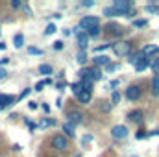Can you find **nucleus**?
<instances>
[{
	"label": "nucleus",
	"mask_w": 159,
	"mask_h": 157,
	"mask_svg": "<svg viewBox=\"0 0 159 157\" xmlns=\"http://www.w3.org/2000/svg\"><path fill=\"white\" fill-rule=\"evenodd\" d=\"M78 26L83 32H89V30H93V28H100V19H98V17H93V15H85V17L80 19Z\"/></svg>",
	"instance_id": "f257e3e1"
},
{
	"label": "nucleus",
	"mask_w": 159,
	"mask_h": 157,
	"mask_svg": "<svg viewBox=\"0 0 159 157\" xmlns=\"http://www.w3.org/2000/svg\"><path fill=\"white\" fill-rule=\"evenodd\" d=\"M111 48H113V52H115L119 57H124V56H129V54H131L133 44H131L129 41H120V43L111 44Z\"/></svg>",
	"instance_id": "f03ea898"
},
{
	"label": "nucleus",
	"mask_w": 159,
	"mask_h": 157,
	"mask_svg": "<svg viewBox=\"0 0 159 157\" xmlns=\"http://www.w3.org/2000/svg\"><path fill=\"white\" fill-rule=\"evenodd\" d=\"M50 142H52V146H54L56 150H61V152L69 148V139H67L63 133H56V135L52 137V141H50Z\"/></svg>",
	"instance_id": "7ed1b4c3"
},
{
	"label": "nucleus",
	"mask_w": 159,
	"mask_h": 157,
	"mask_svg": "<svg viewBox=\"0 0 159 157\" xmlns=\"http://www.w3.org/2000/svg\"><path fill=\"white\" fill-rule=\"evenodd\" d=\"M113 7L120 13V17H126L131 9H133V4L129 0H115L113 2Z\"/></svg>",
	"instance_id": "20e7f679"
},
{
	"label": "nucleus",
	"mask_w": 159,
	"mask_h": 157,
	"mask_svg": "<svg viewBox=\"0 0 159 157\" xmlns=\"http://www.w3.org/2000/svg\"><path fill=\"white\" fill-rule=\"evenodd\" d=\"M141 94H143V89H141V85H129L126 91H124V96L128 98V100H131V102H135V100H139L141 98Z\"/></svg>",
	"instance_id": "39448f33"
},
{
	"label": "nucleus",
	"mask_w": 159,
	"mask_h": 157,
	"mask_svg": "<svg viewBox=\"0 0 159 157\" xmlns=\"http://www.w3.org/2000/svg\"><path fill=\"white\" fill-rule=\"evenodd\" d=\"M111 137H113V139H117V141L126 139V137H128V128H126V126H122V124L113 126V128H111Z\"/></svg>",
	"instance_id": "423d86ee"
},
{
	"label": "nucleus",
	"mask_w": 159,
	"mask_h": 157,
	"mask_svg": "<svg viewBox=\"0 0 159 157\" xmlns=\"http://www.w3.org/2000/svg\"><path fill=\"white\" fill-rule=\"evenodd\" d=\"M67 118H69V124L76 126V124H81L83 122V113L78 111V109H72V111L67 113Z\"/></svg>",
	"instance_id": "0eeeda50"
},
{
	"label": "nucleus",
	"mask_w": 159,
	"mask_h": 157,
	"mask_svg": "<svg viewBox=\"0 0 159 157\" xmlns=\"http://www.w3.org/2000/svg\"><path fill=\"white\" fill-rule=\"evenodd\" d=\"M93 63H94V67H107L111 63V59H109V56H94Z\"/></svg>",
	"instance_id": "6e6552de"
},
{
	"label": "nucleus",
	"mask_w": 159,
	"mask_h": 157,
	"mask_svg": "<svg viewBox=\"0 0 159 157\" xmlns=\"http://www.w3.org/2000/svg\"><path fill=\"white\" fill-rule=\"evenodd\" d=\"M143 57H144V54H143V50H137V52H131V54L128 56V63H131V65L135 67V65H137V63H139V61H141Z\"/></svg>",
	"instance_id": "1a4fd4ad"
},
{
	"label": "nucleus",
	"mask_w": 159,
	"mask_h": 157,
	"mask_svg": "<svg viewBox=\"0 0 159 157\" xmlns=\"http://www.w3.org/2000/svg\"><path fill=\"white\" fill-rule=\"evenodd\" d=\"M150 63H152V57H143V59L135 65V70H137V72H143V70H146V69L150 67Z\"/></svg>",
	"instance_id": "9d476101"
},
{
	"label": "nucleus",
	"mask_w": 159,
	"mask_h": 157,
	"mask_svg": "<svg viewBox=\"0 0 159 157\" xmlns=\"http://www.w3.org/2000/svg\"><path fill=\"white\" fill-rule=\"evenodd\" d=\"M143 111L141 109H135V111H129L128 113V120H131V122H143Z\"/></svg>",
	"instance_id": "9b49d317"
},
{
	"label": "nucleus",
	"mask_w": 159,
	"mask_h": 157,
	"mask_svg": "<svg viewBox=\"0 0 159 157\" xmlns=\"http://www.w3.org/2000/svg\"><path fill=\"white\" fill-rule=\"evenodd\" d=\"M63 135H65V137H72V139H74V135H76L74 126H72V124H69V122H65V124H63Z\"/></svg>",
	"instance_id": "f8f14e48"
},
{
	"label": "nucleus",
	"mask_w": 159,
	"mask_h": 157,
	"mask_svg": "<svg viewBox=\"0 0 159 157\" xmlns=\"http://www.w3.org/2000/svg\"><path fill=\"white\" fill-rule=\"evenodd\" d=\"M159 48L156 44H146L144 48H143V54H144V57H150V56H154V54H157Z\"/></svg>",
	"instance_id": "ddd939ff"
},
{
	"label": "nucleus",
	"mask_w": 159,
	"mask_h": 157,
	"mask_svg": "<svg viewBox=\"0 0 159 157\" xmlns=\"http://www.w3.org/2000/svg\"><path fill=\"white\" fill-rule=\"evenodd\" d=\"M91 98H93V94H91V92H87V91H81L78 96H76V100H78L80 104H89V102H91Z\"/></svg>",
	"instance_id": "4468645a"
},
{
	"label": "nucleus",
	"mask_w": 159,
	"mask_h": 157,
	"mask_svg": "<svg viewBox=\"0 0 159 157\" xmlns=\"http://www.w3.org/2000/svg\"><path fill=\"white\" fill-rule=\"evenodd\" d=\"M15 100H17V98H13V96H9V94H0V105H2V107L13 104Z\"/></svg>",
	"instance_id": "2eb2a0df"
},
{
	"label": "nucleus",
	"mask_w": 159,
	"mask_h": 157,
	"mask_svg": "<svg viewBox=\"0 0 159 157\" xmlns=\"http://www.w3.org/2000/svg\"><path fill=\"white\" fill-rule=\"evenodd\" d=\"M76 61H78L81 67L87 65V52H85V50H78V54H76Z\"/></svg>",
	"instance_id": "dca6fc26"
},
{
	"label": "nucleus",
	"mask_w": 159,
	"mask_h": 157,
	"mask_svg": "<svg viewBox=\"0 0 159 157\" xmlns=\"http://www.w3.org/2000/svg\"><path fill=\"white\" fill-rule=\"evenodd\" d=\"M152 94L159 96V74H154L152 78Z\"/></svg>",
	"instance_id": "f3484780"
},
{
	"label": "nucleus",
	"mask_w": 159,
	"mask_h": 157,
	"mask_svg": "<svg viewBox=\"0 0 159 157\" xmlns=\"http://www.w3.org/2000/svg\"><path fill=\"white\" fill-rule=\"evenodd\" d=\"M39 72L43 76H50V74H52V67H50L48 63H43V65H39Z\"/></svg>",
	"instance_id": "a211bd4d"
},
{
	"label": "nucleus",
	"mask_w": 159,
	"mask_h": 157,
	"mask_svg": "<svg viewBox=\"0 0 159 157\" xmlns=\"http://www.w3.org/2000/svg\"><path fill=\"white\" fill-rule=\"evenodd\" d=\"M22 44H24V35L22 34H17L15 39H13V46L15 48H22Z\"/></svg>",
	"instance_id": "6ab92c4d"
},
{
	"label": "nucleus",
	"mask_w": 159,
	"mask_h": 157,
	"mask_svg": "<svg viewBox=\"0 0 159 157\" xmlns=\"http://www.w3.org/2000/svg\"><path fill=\"white\" fill-rule=\"evenodd\" d=\"M104 15H106V17H120V13L115 9V7H113V6L106 7V9H104Z\"/></svg>",
	"instance_id": "aec40b11"
},
{
	"label": "nucleus",
	"mask_w": 159,
	"mask_h": 157,
	"mask_svg": "<svg viewBox=\"0 0 159 157\" xmlns=\"http://www.w3.org/2000/svg\"><path fill=\"white\" fill-rule=\"evenodd\" d=\"M54 124H56V120H54V118H43V120L39 122L41 128H48V126H54Z\"/></svg>",
	"instance_id": "412c9836"
},
{
	"label": "nucleus",
	"mask_w": 159,
	"mask_h": 157,
	"mask_svg": "<svg viewBox=\"0 0 159 157\" xmlns=\"http://www.w3.org/2000/svg\"><path fill=\"white\" fill-rule=\"evenodd\" d=\"M28 54H32V56H43V50L35 48V46H28Z\"/></svg>",
	"instance_id": "4be33fe9"
},
{
	"label": "nucleus",
	"mask_w": 159,
	"mask_h": 157,
	"mask_svg": "<svg viewBox=\"0 0 159 157\" xmlns=\"http://www.w3.org/2000/svg\"><path fill=\"white\" fill-rule=\"evenodd\" d=\"M70 89H72V92H74L76 96L83 91V89H81V83H70Z\"/></svg>",
	"instance_id": "5701e85b"
},
{
	"label": "nucleus",
	"mask_w": 159,
	"mask_h": 157,
	"mask_svg": "<svg viewBox=\"0 0 159 157\" xmlns=\"http://www.w3.org/2000/svg\"><path fill=\"white\" fill-rule=\"evenodd\" d=\"M120 102V92L119 91H113L111 92V104H119Z\"/></svg>",
	"instance_id": "b1692460"
},
{
	"label": "nucleus",
	"mask_w": 159,
	"mask_h": 157,
	"mask_svg": "<svg viewBox=\"0 0 159 157\" xmlns=\"http://www.w3.org/2000/svg\"><path fill=\"white\" fill-rule=\"evenodd\" d=\"M111 105H113L111 102H102V105H100V109H102L104 113H109V111H111Z\"/></svg>",
	"instance_id": "393cba45"
},
{
	"label": "nucleus",
	"mask_w": 159,
	"mask_h": 157,
	"mask_svg": "<svg viewBox=\"0 0 159 157\" xmlns=\"http://www.w3.org/2000/svg\"><path fill=\"white\" fill-rule=\"evenodd\" d=\"M146 24H148V22H146L144 19H137V20H133V26H135V28H143V26H146Z\"/></svg>",
	"instance_id": "a878e982"
},
{
	"label": "nucleus",
	"mask_w": 159,
	"mask_h": 157,
	"mask_svg": "<svg viewBox=\"0 0 159 157\" xmlns=\"http://www.w3.org/2000/svg\"><path fill=\"white\" fill-rule=\"evenodd\" d=\"M63 46H65L63 41H54V43H52V48H54V50H63Z\"/></svg>",
	"instance_id": "bb28decb"
},
{
	"label": "nucleus",
	"mask_w": 159,
	"mask_h": 157,
	"mask_svg": "<svg viewBox=\"0 0 159 157\" xmlns=\"http://www.w3.org/2000/svg\"><path fill=\"white\" fill-rule=\"evenodd\" d=\"M146 11H148V13H157L159 6H156V4H148V6H146Z\"/></svg>",
	"instance_id": "cd10ccee"
},
{
	"label": "nucleus",
	"mask_w": 159,
	"mask_h": 157,
	"mask_svg": "<svg viewBox=\"0 0 159 157\" xmlns=\"http://www.w3.org/2000/svg\"><path fill=\"white\" fill-rule=\"evenodd\" d=\"M30 92H32V89H30V87H28V89H24V91H22V92H20L19 96H17V100H24V98H26V96H28Z\"/></svg>",
	"instance_id": "c85d7f7f"
},
{
	"label": "nucleus",
	"mask_w": 159,
	"mask_h": 157,
	"mask_svg": "<svg viewBox=\"0 0 159 157\" xmlns=\"http://www.w3.org/2000/svg\"><path fill=\"white\" fill-rule=\"evenodd\" d=\"M9 6H11L13 9H19V7H22V2H20V0H11Z\"/></svg>",
	"instance_id": "c756f323"
},
{
	"label": "nucleus",
	"mask_w": 159,
	"mask_h": 157,
	"mask_svg": "<svg viewBox=\"0 0 159 157\" xmlns=\"http://www.w3.org/2000/svg\"><path fill=\"white\" fill-rule=\"evenodd\" d=\"M54 32H56V24H48V26H46V30H44V34H46V35H52Z\"/></svg>",
	"instance_id": "7c9ffc66"
},
{
	"label": "nucleus",
	"mask_w": 159,
	"mask_h": 157,
	"mask_svg": "<svg viewBox=\"0 0 159 157\" xmlns=\"http://www.w3.org/2000/svg\"><path fill=\"white\" fill-rule=\"evenodd\" d=\"M89 37H96L98 34H100V28H93V30H89V32H85Z\"/></svg>",
	"instance_id": "2f4dec72"
},
{
	"label": "nucleus",
	"mask_w": 159,
	"mask_h": 157,
	"mask_svg": "<svg viewBox=\"0 0 159 157\" xmlns=\"http://www.w3.org/2000/svg\"><path fill=\"white\" fill-rule=\"evenodd\" d=\"M117 69H119V63H117V65H115V63H109V65L106 67V72H113V70H117Z\"/></svg>",
	"instance_id": "473e14b6"
},
{
	"label": "nucleus",
	"mask_w": 159,
	"mask_h": 157,
	"mask_svg": "<svg viewBox=\"0 0 159 157\" xmlns=\"http://www.w3.org/2000/svg\"><path fill=\"white\" fill-rule=\"evenodd\" d=\"M24 124H26V126H28V128H30V129H32V131H34V129H35V128H37V126H35V122H32V120H28V118H26V120H24Z\"/></svg>",
	"instance_id": "72a5a7b5"
},
{
	"label": "nucleus",
	"mask_w": 159,
	"mask_h": 157,
	"mask_svg": "<svg viewBox=\"0 0 159 157\" xmlns=\"http://www.w3.org/2000/svg\"><path fill=\"white\" fill-rule=\"evenodd\" d=\"M44 85H46V81H44V79H43V81H37V83H35V91H43V87H44Z\"/></svg>",
	"instance_id": "f704fd0d"
},
{
	"label": "nucleus",
	"mask_w": 159,
	"mask_h": 157,
	"mask_svg": "<svg viewBox=\"0 0 159 157\" xmlns=\"http://www.w3.org/2000/svg\"><path fill=\"white\" fill-rule=\"evenodd\" d=\"M109 46H111V44H102V46H96V48H94V52L98 54V52H102V50H106V48H109Z\"/></svg>",
	"instance_id": "c9c22d12"
},
{
	"label": "nucleus",
	"mask_w": 159,
	"mask_h": 157,
	"mask_svg": "<svg viewBox=\"0 0 159 157\" xmlns=\"http://www.w3.org/2000/svg\"><path fill=\"white\" fill-rule=\"evenodd\" d=\"M135 137H137V139H144V137H148V133H146V131H137Z\"/></svg>",
	"instance_id": "e433bc0d"
},
{
	"label": "nucleus",
	"mask_w": 159,
	"mask_h": 157,
	"mask_svg": "<svg viewBox=\"0 0 159 157\" xmlns=\"http://www.w3.org/2000/svg\"><path fill=\"white\" fill-rule=\"evenodd\" d=\"M7 63H9V57H2V59H0V67H2V69H4V65H7Z\"/></svg>",
	"instance_id": "4c0bfd02"
},
{
	"label": "nucleus",
	"mask_w": 159,
	"mask_h": 157,
	"mask_svg": "<svg viewBox=\"0 0 159 157\" xmlns=\"http://www.w3.org/2000/svg\"><path fill=\"white\" fill-rule=\"evenodd\" d=\"M91 141H93V137H91V135H85V137L81 139V142H83V144H87V142H91Z\"/></svg>",
	"instance_id": "58836bf2"
},
{
	"label": "nucleus",
	"mask_w": 159,
	"mask_h": 157,
	"mask_svg": "<svg viewBox=\"0 0 159 157\" xmlns=\"http://www.w3.org/2000/svg\"><path fill=\"white\" fill-rule=\"evenodd\" d=\"M6 76H7V70L0 67V79H4V78H6Z\"/></svg>",
	"instance_id": "ea45409f"
},
{
	"label": "nucleus",
	"mask_w": 159,
	"mask_h": 157,
	"mask_svg": "<svg viewBox=\"0 0 159 157\" xmlns=\"http://www.w3.org/2000/svg\"><path fill=\"white\" fill-rule=\"evenodd\" d=\"M81 6H83V7H91V6H94V2H91V0L87 2V0H85V2H81Z\"/></svg>",
	"instance_id": "a19ab883"
},
{
	"label": "nucleus",
	"mask_w": 159,
	"mask_h": 157,
	"mask_svg": "<svg viewBox=\"0 0 159 157\" xmlns=\"http://www.w3.org/2000/svg\"><path fill=\"white\" fill-rule=\"evenodd\" d=\"M117 85H119V79H113V81H111V83H109V87H111V89H113V91H115V87H117Z\"/></svg>",
	"instance_id": "79ce46f5"
},
{
	"label": "nucleus",
	"mask_w": 159,
	"mask_h": 157,
	"mask_svg": "<svg viewBox=\"0 0 159 157\" xmlns=\"http://www.w3.org/2000/svg\"><path fill=\"white\" fill-rule=\"evenodd\" d=\"M28 107L30 109H37V102H28Z\"/></svg>",
	"instance_id": "37998d69"
},
{
	"label": "nucleus",
	"mask_w": 159,
	"mask_h": 157,
	"mask_svg": "<svg viewBox=\"0 0 159 157\" xmlns=\"http://www.w3.org/2000/svg\"><path fill=\"white\" fill-rule=\"evenodd\" d=\"M22 9H24L28 15H32V9H30V6H22Z\"/></svg>",
	"instance_id": "c03bdc74"
},
{
	"label": "nucleus",
	"mask_w": 159,
	"mask_h": 157,
	"mask_svg": "<svg viewBox=\"0 0 159 157\" xmlns=\"http://www.w3.org/2000/svg\"><path fill=\"white\" fill-rule=\"evenodd\" d=\"M63 35H70V30L69 28H63Z\"/></svg>",
	"instance_id": "a18cd8bd"
},
{
	"label": "nucleus",
	"mask_w": 159,
	"mask_h": 157,
	"mask_svg": "<svg viewBox=\"0 0 159 157\" xmlns=\"http://www.w3.org/2000/svg\"><path fill=\"white\" fill-rule=\"evenodd\" d=\"M43 111H44V113H48V111H50V107H48L46 104H43Z\"/></svg>",
	"instance_id": "49530a36"
},
{
	"label": "nucleus",
	"mask_w": 159,
	"mask_h": 157,
	"mask_svg": "<svg viewBox=\"0 0 159 157\" xmlns=\"http://www.w3.org/2000/svg\"><path fill=\"white\" fill-rule=\"evenodd\" d=\"M0 50H6V43L4 41H0Z\"/></svg>",
	"instance_id": "de8ad7c7"
},
{
	"label": "nucleus",
	"mask_w": 159,
	"mask_h": 157,
	"mask_svg": "<svg viewBox=\"0 0 159 157\" xmlns=\"http://www.w3.org/2000/svg\"><path fill=\"white\" fill-rule=\"evenodd\" d=\"M74 157H81V155H80V154H78V155H74Z\"/></svg>",
	"instance_id": "09e8293b"
},
{
	"label": "nucleus",
	"mask_w": 159,
	"mask_h": 157,
	"mask_svg": "<svg viewBox=\"0 0 159 157\" xmlns=\"http://www.w3.org/2000/svg\"><path fill=\"white\" fill-rule=\"evenodd\" d=\"M2 109H4V107H2V105H0V111H2Z\"/></svg>",
	"instance_id": "8fccbe9b"
},
{
	"label": "nucleus",
	"mask_w": 159,
	"mask_h": 157,
	"mask_svg": "<svg viewBox=\"0 0 159 157\" xmlns=\"http://www.w3.org/2000/svg\"><path fill=\"white\" fill-rule=\"evenodd\" d=\"M131 157H137V155H131Z\"/></svg>",
	"instance_id": "3c124183"
},
{
	"label": "nucleus",
	"mask_w": 159,
	"mask_h": 157,
	"mask_svg": "<svg viewBox=\"0 0 159 157\" xmlns=\"http://www.w3.org/2000/svg\"><path fill=\"white\" fill-rule=\"evenodd\" d=\"M0 34H2V30H0Z\"/></svg>",
	"instance_id": "603ef678"
}]
</instances>
